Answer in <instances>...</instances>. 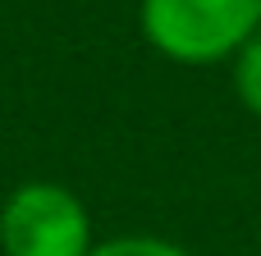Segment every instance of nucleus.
Wrapping results in <instances>:
<instances>
[{
	"label": "nucleus",
	"instance_id": "f03ea898",
	"mask_svg": "<svg viewBox=\"0 0 261 256\" xmlns=\"http://www.w3.org/2000/svg\"><path fill=\"white\" fill-rule=\"evenodd\" d=\"M92 215L83 197L55 179L18 183L0 202V252L5 256H87Z\"/></svg>",
	"mask_w": 261,
	"mask_h": 256
},
{
	"label": "nucleus",
	"instance_id": "f257e3e1",
	"mask_svg": "<svg viewBox=\"0 0 261 256\" xmlns=\"http://www.w3.org/2000/svg\"><path fill=\"white\" fill-rule=\"evenodd\" d=\"M138 27L147 46L174 64H220L261 27V0H142Z\"/></svg>",
	"mask_w": 261,
	"mask_h": 256
},
{
	"label": "nucleus",
	"instance_id": "7ed1b4c3",
	"mask_svg": "<svg viewBox=\"0 0 261 256\" xmlns=\"http://www.w3.org/2000/svg\"><path fill=\"white\" fill-rule=\"evenodd\" d=\"M234 96L252 119H261V27L234 55Z\"/></svg>",
	"mask_w": 261,
	"mask_h": 256
},
{
	"label": "nucleus",
	"instance_id": "20e7f679",
	"mask_svg": "<svg viewBox=\"0 0 261 256\" xmlns=\"http://www.w3.org/2000/svg\"><path fill=\"white\" fill-rule=\"evenodd\" d=\"M87 256H193V252L170 238H156V234H119V238L92 243Z\"/></svg>",
	"mask_w": 261,
	"mask_h": 256
}]
</instances>
